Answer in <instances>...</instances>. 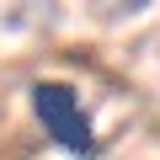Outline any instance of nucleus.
I'll list each match as a JSON object with an SVG mask.
<instances>
[{
    "label": "nucleus",
    "instance_id": "f257e3e1",
    "mask_svg": "<svg viewBox=\"0 0 160 160\" xmlns=\"http://www.w3.org/2000/svg\"><path fill=\"white\" fill-rule=\"evenodd\" d=\"M27 96H32V118L43 123V133L59 149H69L80 160H96L102 155V139L91 128V112H86V102H80V91L69 86V80H32Z\"/></svg>",
    "mask_w": 160,
    "mask_h": 160
},
{
    "label": "nucleus",
    "instance_id": "f03ea898",
    "mask_svg": "<svg viewBox=\"0 0 160 160\" xmlns=\"http://www.w3.org/2000/svg\"><path fill=\"white\" fill-rule=\"evenodd\" d=\"M149 0H112V16H139Z\"/></svg>",
    "mask_w": 160,
    "mask_h": 160
}]
</instances>
